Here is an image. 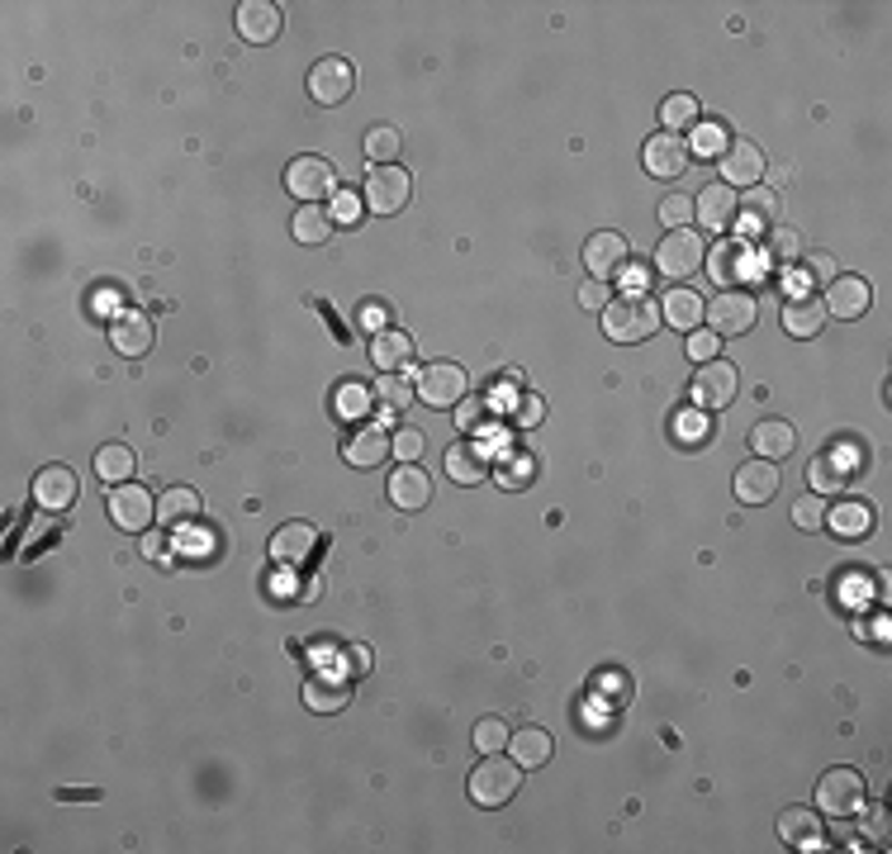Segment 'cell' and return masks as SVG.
<instances>
[{
  "mask_svg": "<svg viewBox=\"0 0 892 854\" xmlns=\"http://www.w3.org/2000/svg\"><path fill=\"white\" fill-rule=\"evenodd\" d=\"M660 324H665V318H660V305L646 295H622L603 309V332H608L613 342H646Z\"/></svg>",
  "mask_w": 892,
  "mask_h": 854,
  "instance_id": "obj_1",
  "label": "cell"
},
{
  "mask_svg": "<svg viewBox=\"0 0 892 854\" xmlns=\"http://www.w3.org/2000/svg\"><path fill=\"white\" fill-rule=\"evenodd\" d=\"M864 803H869V783L860 769H850V764H835V769H826L822 783H816V807L826 816H835V822L860 816Z\"/></svg>",
  "mask_w": 892,
  "mask_h": 854,
  "instance_id": "obj_2",
  "label": "cell"
},
{
  "mask_svg": "<svg viewBox=\"0 0 892 854\" xmlns=\"http://www.w3.org/2000/svg\"><path fill=\"white\" fill-rule=\"evenodd\" d=\"M517 783H523V764H517L513 755L504 759V755H485V764L470 774V797L479 807H508L513 803V793H517Z\"/></svg>",
  "mask_w": 892,
  "mask_h": 854,
  "instance_id": "obj_3",
  "label": "cell"
},
{
  "mask_svg": "<svg viewBox=\"0 0 892 854\" xmlns=\"http://www.w3.org/2000/svg\"><path fill=\"white\" fill-rule=\"evenodd\" d=\"M703 261H707V247L693 228H670V238H660V247H655V266H660V276H670V280L698 276Z\"/></svg>",
  "mask_w": 892,
  "mask_h": 854,
  "instance_id": "obj_4",
  "label": "cell"
},
{
  "mask_svg": "<svg viewBox=\"0 0 892 854\" xmlns=\"http://www.w3.org/2000/svg\"><path fill=\"white\" fill-rule=\"evenodd\" d=\"M408 195H414V181H408L404 167H370L366 171V190H361V205L370 214H399L408 205Z\"/></svg>",
  "mask_w": 892,
  "mask_h": 854,
  "instance_id": "obj_5",
  "label": "cell"
},
{
  "mask_svg": "<svg viewBox=\"0 0 892 854\" xmlns=\"http://www.w3.org/2000/svg\"><path fill=\"white\" fill-rule=\"evenodd\" d=\"M333 186H337V171H333V162H324V157H295V162L285 167V190L305 205L328 200Z\"/></svg>",
  "mask_w": 892,
  "mask_h": 854,
  "instance_id": "obj_6",
  "label": "cell"
},
{
  "mask_svg": "<svg viewBox=\"0 0 892 854\" xmlns=\"http://www.w3.org/2000/svg\"><path fill=\"white\" fill-rule=\"evenodd\" d=\"M414 395H418L427 408H456L460 399H466V370H460L456 361L427 366L423 376H418V385H414Z\"/></svg>",
  "mask_w": 892,
  "mask_h": 854,
  "instance_id": "obj_7",
  "label": "cell"
},
{
  "mask_svg": "<svg viewBox=\"0 0 892 854\" xmlns=\"http://www.w3.org/2000/svg\"><path fill=\"white\" fill-rule=\"evenodd\" d=\"M741 389V370L722 361V356H712V361L698 366V376H693V399H698L703 408H726L731 399H736Z\"/></svg>",
  "mask_w": 892,
  "mask_h": 854,
  "instance_id": "obj_8",
  "label": "cell"
},
{
  "mask_svg": "<svg viewBox=\"0 0 892 854\" xmlns=\"http://www.w3.org/2000/svg\"><path fill=\"white\" fill-rule=\"evenodd\" d=\"M755 299H751V290H722L717 299H712V309H707V324H712V332L717 337H741V332H751L755 328Z\"/></svg>",
  "mask_w": 892,
  "mask_h": 854,
  "instance_id": "obj_9",
  "label": "cell"
},
{
  "mask_svg": "<svg viewBox=\"0 0 892 854\" xmlns=\"http://www.w3.org/2000/svg\"><path fill=\"white\" fill-rule=\"evenodd\" d=\"M736 228H741V238H770L779 228V195L764 186H751L736 205Z\"/></svg>",
  "mask_w": 892,
  "mask_h": 854,
  "instance_id": "obj_10",
  "label": "cell"
},
{
  "mask_svg": "<svg viewBox=\"0 0 892 854\" xmlns=\"http://www.w3.org/2000/svg\"><path fill=\"white\" fill-rule=\"evenodd\" d=\"M110 518H115L119 532H148V523L157 518V498L142 489V485H115Z\"/></svg>",
  "mask_w": 892,
  "mask_h": 854,
  "instance_id": "obj_11",
  "label": "cell"
},
{
  "mask_svg": "<svg viewBox=\"0 0 892 854\" xmlns=\"http://www.w3.org/2000/svg\"><path fill=\"white\" fill-rule=\"evenodd\" d=\"M351 86H356V71L347 58H318L309 71V96L318 105H343L351 96Z\"/></svg>",
  "mask_w": 892,
  "mask_h": 854,
  "instance_id": "obj_12",
  "label": "cell"
},
{
  "mask_svg": "<svg viewBox=\"0 0 892 854\" xmlns=\"http://www.w3.org/2000/svg\"><path fill=\"white\" fill-rule=\"evenodd\" d=\"M641 162H646V171L660 176V181H674V176L688 171V142L680 133H655V138H646V148H641Z\"/></svg>",
  "mask_w": 892,
  "mask_h": 854,
  "instance_id": "obj_13",
  "label": "cell"
},
{
  "mask_svg": "<svg viewBox=\"0 0 892 854\" xmlns=\"http://www.w3.org/2000/svg\"><path fill=\"white\" fill-rule=\"evenodd\" d=\"M717 162H722V186H745L751 190L764 176V152L755 148L751 138H731Z\"/></svg>",
  "mask_w": 892,
  "mask_h": 854,
  "instance_id": "obj_14",
  "label": "cell"
},
{
  "mask_svg": "<svg viewBox=\"0 0 892 854\" xmlns=\"http://www.w3.org/2000/svg\"><path fill=\"white\" fill-rule=\"evenodd\" d=\"M81 494V479L71 475V466H43L39 475H33V504L48 508V513H62L77 504Z\"/></svg>",
  "mask_w": 892,
  "mask_h": 854,
  "instance_id": "obj_15",
  "label": "cell"
},
{
  "mask_svg": "<svg viewBox=\"0 0 892 854\" xmlns=\"http://www.w3.org/2000/svg\"><path fill=\"white\" fill-rule=\"evenodd\" d=\"M343 456H347V466H356V470H376V466H385L389 456H395V441H389V433L385 427H356V433L343 441Z\"/></svg>",
  "mask_w": 892,
  "mask_h": 854,
  "instance_id": "obj_16",
  "label": "cell"
},
{
  "mask_svg": "<svg viewBox=\"0 0 892 854\" xmlns=\"http://www.w3.org/2000/svg\"><path fill=\"white\" fill-rule=\"evenodd\" d=\"M489 470H494V466H489L485 441L460 437V441H452V447H446V475H452L456 485H485Z\"/></svg>",
  "mask_w": 892,
  "mask_h": 854,
  "instance_id": "obj_17",
  "label": "cell"
},
{
  "mask_svg": "<svg viewBox=\"0 0 892 854\" xmlns=\"http://www.w3.org/2000/svg\"><path fill=\"white\" fill-rule=\"evenodd\" d=\"M584 266L594 280H613L622 266H627V238L613 234V228H603V234H594L584 242Z\"/></svg>",
  "mask_w": 892,
  "mask_h": 854,
  "instance_id": "obj_18",
  "label": "cell"
},
{
  "mask_svg": "<svg viewBox=\"0 0 892 854\" xmlns=\"http://www.w3.org/2000/svg\"><path fill=\"white\" fill-rule=\"evenodd\" d=\"M736 205H741V195L717 181V186L693 195V219H698L703 228H712V234H722V228L736 224Z\"/></svg>",
  "mask_w": 892,
  "mask_h": 854,
  "instance_id": "obj_19",
  "label": "cell"
},
{
  "mask_svg": "<svg viewBox=\"0 0 892 854\" xmlns=\"http://www.w3.org/2000/svg\"><path fill=\"white\" fill-rule=\"evenodd\" d=\"M774 494H779V466H774V460L755 456V460H745V466L736 470V498H741V504L760 508V504H770Z\"/></svg>",
  "mask_w": 892,
  "mask_h": 854,
  "instance_id": "obj_20",
  "label": "cell"
},
{
  "mask_svg": "<svg viewBox=\"0 0 892 854\" xmlns=\"http://www.w3.org/2000/svg\"><path fill=\"white\" fill-rule=\"evenodd\" d=\"M110 342L119 356H142L152 351V318L138 314V309H119L110 318Z\"/></svg>",
  "mask_w": 892,
  "mask_h": 854,
  "instance_id": "obj_21",
  "label": "cell"
},
{
  "mask_svg": "<svg viewBox=\"0 0 892 854\" xmlns=\"http://www.w3.org/2000/svg\"><path fill=\"white\" fill-rule=\"evenodd\" d=\"M869 299H873V290H869L864 276H835V280L826 285V299H822V305H826L835 318H864V314H869Z\"/></svg>",
  "mask_w": 892,
  "mask_h": 854,
  "instance_id": "obj_22",
  "label": "cell"
},
{
  "mask_svg": "<svg viewBox=\"0 0 892 854\" xmlns=\"http://www.w3.org/2000/svg\"><path fill=\"white\" fill-rule=\"evenodd\" d=\"M751 271H755V257H751V242L745 238H726L712 247V280L741 285V280H751Z\"/></svg>",
  "mask_w": 892,
  "mask_h": 854,
  "instance_id": "obj_23",
  "label": "cell"
},
{
  "mask_svg": "<svg viewBox=\"0 0 892 854\" xmlns=\"http://www.w3.org/2000/svg\"><path fill=\"white\" fill-rule=\"evenodd\" d=\"M238 33L247 43H271L280 33V6H271V0H242L238 6Z\"/></svg>",
  "mask_w": 892,
  "mask_h": 854,
  "instance_id": "obj_24",
  "label": "cell"
},
{
  "mask_svg": "<svg viewBox=\"0 0 892 854\" xmlns=\"http://www.w3.org/2000/svg\"><path fill=\"white\" fill-rule=\"evenodd\" d=\"M826 527L835 532V537H845V542H860V537L873 532V508L864 504V498H841V504L826 508Z\"/></svg>",
  "mask_w": 892,
  "mask_h": 854,
  "instance_id": "obj_25",
  "label": "cell"
},
{
  "mask_svg": "<svg viewBox=\"0 0 892 854\" xmlns=\"http://www.w3.org/2000/svg\"><path fill=\"white\" fill-rule=\"evenodd\" d=\"M779 835H783V845H793V850H822V812L789 807L779 816Z\"/></svg>",
  "mask_w": 892,
  "mask_h": 854,
  "instance_id": "obj_26",
  "label": "cell"
},
{
  "mask_svg": "<svg viewBox=\"0 0 892 854\" xmlns=\"http://www.w3.org/2000/svg\"><path fill=\"white\" fill-rule=\"evenodd\" d=\"M389 498H395L404 513H418V508L433 504V479H427V470H418V466H399L389 475Z\"/></svg>",
  "mask_w": 892,
  "mask_h": 854,
  "instance_id": "obj_27",
  "label": "cell"
},
{
  "mask_svg": "<svg viewBox=\"0 0 892 854\" xmlns=\"http://www.w3.org/2000/svg\"><path fill=\"white\" fill-rule=\"evenodd\" d=\"M703 314H707L703 295L688 290V285H674V290L665 295V305H660V318H665L670 328H680V332H693V328H698Z\"/></svg>",
  "mask_w": 892,
  "mask_h": 854,
  "instance_id": "obj_28",
  "label": "cell"
},
{
  "mask_svg": "<svg viewBox=\"0 0 892 854\" xmlns=\"http://www.w3.org/2000/svg\"><path fill=\"white\" fill-rule=\"evenodd\" d=\"M826 324V305L812 295H789V305H783V332L789 337H816Z\"/></svg>",
  "mask_w": 892,
  "mask_h": 854,
  "instance_id": "obj_29",
  "label": "cell"
},
{
  "mask_svg": "<svg viewBox=\"0 0 892 854\" xmlns=\"http://www.w3.org/2000/svg\"><path fill=\"white\" fill-rule=\"evenodd\" d=\"M318 550V532L309 523H285L276 537H271V556L280 565H295V560H309Z\"/></svg>",
  "mask_w": 892,
  "mask_h": 854,
  "instance_id": "obj_30",
  "label": "cell"
},
{
  "mask_svg": "<svg viewBox=\"0 0 892 854\" xmlns=\"http://www.w3.org/2000/svg\"><path fill=\"white\" fill-rule=\"evenodd\" d=\"M370 361H376L380 370H408V361H414V337H408L404 328H385L370 337Z\"/></svg>",
  "mask_w": 892,
  "mask_h": 854,
  "instance_id": "obj_31",
  "label": "cell"
},
{
  "mask_svg": "<svg viewBox=\"0 0 892 854\" xmlns=\"http://www.w3.org/2000/svg\"><path fill=\"white\" fill-rule=\"evenodd\" d=\"M551 751H556V745H551V732H542V726H523V732L508 736V755L523 764V769H542Z\"/></svg>",
  "mask_w": 892,
  "mask_h": 854,
  "instance_id": "obj_32",
  "label": "cell"
},
{
  "mask_svg": "<svg viewBox=\"0 0 892 854\" xmlns=\"http://www.w3.org/2000/svg\"><path fill=\"white\" fill-rule=\"evenodd\" d=\"M751 447H755V456H764V460H779V456H789L793 447H797V433L783 418H764L755 433H751Z\"/></svg>",
  "mask_w": 892,
  "mask_h": 854,
  "instance_id": "obj_33",
  "label": "cell"
},
{
  "mask_svg": "<svg viewBox=\"0 0 892 854\" xmlns=\"http://www.w3.org/2000/svg\"><path fill=\"white\" fill-rule=\"evenodd\" d=\"M157 518H162L167 527H186V523H195V518H200V494L186 489V485L167 489L162 498H157Z\"/></svg>",
  "mask_w": 892,
  "mask_h": 854,
  "instance_id": "obj_34",
  "label": "cell"
},
{
  "mask_svg": "<svg viewBox=\"0 0 892 854\" xmlns=\"http://www.w3.org/2000/svg\"><path fill=\"white\" fill-rule=\"evenodd\" d=\"M366 162H376V167H395L399 162V152H404V133L395 129V123H376V129L366 133Z\"/></svg>",
  "mask_w": 892,
  "mask_h": 854,
  "instance_id": "obj_35",
  "label": "cell"
},
{
  "mask_svg": "<svg viewBox=\"0 0 892 854\" xmlns=\"http://www.w3.org/2000/svg\"><path fill=\"white\" fill-rule=\"evenodd\" d=\"M290 228H295V238L305 242V247H318V242L333 238V214H328L324 205H299Z\"/></svg>",
  "mask_w": 892,
  "mask_h": 854,
  "instance_id": "obj_36",
  "label": "cell"
},
{
  "mask_svg": "<svg viewBox=\"0 0 892 854\" xmlns=\"http://www.w3.org/2000/svg\"><path fill=\"white\" fill-rule=\"evenodd\" d=\"M489 475H494V485H504V489L517 494V489H527L532 479H537V456H527V451H508Z\"/></svg>",
  "mask_w": 892,
  "mask_h": 854,
  "instance_id": "obj_37",
  "label": "cell"
},
{
  "mask_svg": "<svg viewBox=\"0 0 892 854\" xmlns=\"http://www.w3.org/2000/svg\"><path fill=\"white\" fill-rule=\"evenodd\" d=\"M133 451L123 447V441H110V447H100L96 451V475L105 479V485H129V475H133Z\"/></svg>",
  "mask_w": 892,
  "mask_h": 854,
  "instance_id": "obj_38",
  "label": "cell"
},
{
  "mask_svg": "<svg viewBox=\"0 0 892 854\" xmlns=\"http://www.w3.org/2000/svg\"><path fill=\"white\" fill-rule=\"evenodd\" d=\"M845 479H850V470H845L835 456H826V451L807 466V485H812V494H822V498H826V494H841Z\"/></svg>",
  "mask_w": 892,
  "mask_h": 854,
  "instance_id": "obj_39",
  "label": "cell"
},
{
  "mask_svg": "<svg viewBox=\"0 0 892 854\" xmlns=\"http://www.w3.org/2000/svg\"><path fill=\"white\" fill-rule=\"evenodd\" d=\"M347 684H337V679H309V688H305V707L309 712H343L347 707Z\"/></svg>",
  "mask_w": 892,
  "mask_h": 854,
  "instance_id": "obj_40",
  "label": "cell"
},
{
  "mask_svg": "<svg viewBox=\"0 0 892 854\" xmlns=\"http://www.w3.org/2000/svg\"><path fill=\"white\" fill-rule=\"evenodd\" d=\"M660 123H665V133H680L688 123H698V100L693 96H670L660 105Z\"/></svg>",
  "mask_w": 892,
  "mask_h": 854,
  "instance_id": "obj_41",
  "label": "cell"
},
{
  "mask_svg": "<svg viewBox=\"0 0 892 854\" xmlns=\"http://www.w3.org/2000/svg\"><path fill=\"white\" fill-rule=\"evenodd\" d=\"M793 527L797 532H822L826 527V498L822 494H802L793 504Z\"/></svg>",
  "mask_w": 892,
  "mask_h": 854,
  "instance_id": "obj_42",
  "label": "cell"
},
{
  "mask_svg": "<svg viewBox=\"0 0 892 854\" xmlns=\"http://www.w3.org/2000/svg\"><path fill=\"white\" fill-rule=\"evenodd\" d=\"M376 399L389 408V414H399V408H408V399H414V389H408V380L399 370H385L380 385H376Z\"/></svg>",
  "mask_w": 892,
  "mask_h": 854,
  "instance_id": "obj_43",
  "label": "cell"
},
{
  "mask_svg": "<svg viewBox=\"0 0 892 854\" xmlns=\"http://www.w3.org/2000/svg\"><path fill=\"white\" fill-rule=\"evenodd\" d=\"M370 399H376V389L347 380L343 389H337V414H343V418H361V414H370Z\"/></svg>",
  "mask_w": 892,
  "mask_h": 854,
  "instance_id": "obj_44",
  "label": "cell"
},
{
  "mask_svg": "<svg viewBox=\"0 0 892 854\" xmlns=\"http://www.w3.org/2000/svg\"><path fill=\"white\" fill-rule=\"evenodd\" d=\"M389 441H395V456H399V466H418V456H423V447H427V437L418 433L414 423H408V427H399V433L389 437Z\"/></svg>",
  "mask_w": 892,
  "mask_h": 854,
  "instance_id": "obj_45",
  "label": "cell"
},
{
  "mask_svg": "<svg viewBox=\"0 0 892 854\" xmlns=\"http://www.w3.org/2000/svg\"><path fill=\"white\" fill-rule=\"evenodd\" d=\"M508 726L504 722H498V717H485V722H479L475 726V745H479V755H494V751H504V745H508Z\"/></svg>",
  "mask_w": 892,
  "mask_h": 854,
  "instance_id": "obj_46",
  "label": "cell"
},
{
  "mask_svg": "<svg viewBox=\"0 0 892 854\" xmlns=\"http://www.w3.org/2000/svg\"><path fill=\"white\" fill-rule=\"evenodd\" d=\"M688 219H693L688 195H670V200H660V224L665 228H688Z\"/></svg>",
  "mask_w": 892,
  "mask_h": 854,
  "instance_id": "obj_47",
  "label": "cell"
},
{
  "mask_svg": "<svg viewBox=\"0 0 892 854\" xmlns=\"http://www.w3.org/2000/svg\"><path fill=\"white\" fill-rule=\"evenodd\" d=\"M356 324H361L370 337L389 328V305L385 299H361V309H356Z\"/></svg>",
  "mask_w": 892,
  "mask_h": 854,
  "instance_id": "obj_48",
  "label": "cell"
},
{
  "mask_svg": "<svg viewBox=\"0 0 892 854\" xmlns=\"http://www.w3.org/2000/svg\"><path fill=\"white\" fill-rule=\"evenodd\" d=\"M726 142H731L726 123H703L698 138H693V148H698L703 157H722V152H726Z\"/></svg>",
  "mask_w": 892,
  "mask_h": 854,
  "instance_id": "obj_49",
  "label": "cell"
},
{
  "mask_svg": "<svg viewBox=\"0 0 892 854\" xmlns=\"http://www.w3.org/2000/svg\"><path fill=\"white\" fill-rule=\"evenodd\" d=\"M722 351V337L717 332H712V328H693L688 332V356H693V361H712V356H717Z\"/></svg>",
  "mask_w": 892,
  "mask_h": 854,
  "instance_id": "obj_50",
  "label": "cell"
},
{
  "mask_svg": "<svg viewBox=\"0 0 892 854\" xmlns=\"http://www.w3.org/2000/svg\"><path fill=\"white\" fill-rule=\"evenodd\" d=\"M764 242H770V261H793L797 252H802V242H797V234H793V228H774V234L770 238H764Z\"/></svg>",
  "mask_w": 892,
  "mask_h": 854,
  "instance_id": "obj_51",
  "label": "cell"
},
{
  "mask_svg": "<svg viewBox=\"0 0 892 854\" xmlns=\"http://www.w3.org/2000/svg\"><path fill=\"white\" fill-rule=\"evenodd\" d=\"M608 305H613L608 280H584V285H579V309H588V314H603Z\"/></svg>",
  "mask_w": 892,
  "mask_h": 854,
  "instance_id": "obj_52",
  "label": "cell"
},
{
  "mask_svg": "<svg viewBox=\"0 0 892 854\" xmlns=\"http://www.w3.org/2000/svg\"><path fill=\"white\" fill-rule=\"evenodd\" d=\"M489 418V404L485 399H460L456 404V427L460 433H479V423Z\"/></svg>",
  "mask_w": 892,
  "mask_h": 854,
  "instance_id": "obj_53",
  "label": "cell"
},
{
  "mask_svg": "<svg viewBox=\"0 0 892 854\" xmlns=\"http://www.w3.org/2000/svg\"><path fill=\"white\" fill-rule=\"evenodd\" d=\"M546 418V404H542V395H523L513 404V427H537Z\"/></svg>",
  "mask_w": 892,
  "mask_h": 854,
  "instance_id": "obj_54",
  "label": "cell"
},
{
  "mask_svg": "<svg viewBox=\"0 0 892 854\" xmlns=\"http://www.w3.org/2000/svg\"><path fill=\"white\" fill-rule=\"evenodd\" d=\"M674 433H680L684 447H698V441L707 437V423H703V414H680L674 418Z\"/></svg>",
  "mask_w": 892,
  "mask_h": 854,
  "instance_id": "obj_55",
  "label": "cell"
},
{
  "mask_svg": "<svg viewBox=\"0 0 892 854\" xmlns=\"http://www.w3.org/2000/svg\"><path fill=\"white\" fill-rule=\"evenodd\" d=\"M361 195H356V190H337V209H333V219L337 224H356V219H361Z\"/></svg>",
  "mask_w": 892,
  "mask_h": 854,
  "instance_id": "obj_56",
  "label": "cell"
},
{
  "mask_svg": "<svg viewBox=\"0 0 892 854\" xmlns=\"http://www.w3.org/2000/svg\"><path fill=\"white\" fill-rule=\"evenodd\" d=\"M802 271H807V280L831 285V280H835V261H831L826 252H812V257H802Z\"/></svg>",
  "mask_w": 892,
  "mask_h": 854,
  "instance_id": "obj_57",
  "label": "cell"
},
{
  "mask_svg": "<svg viewBox=\"0 0 892 854\" xmlns=\"http://www.w3.org/2000/svg\"><path fill=\"white\" fill-rule=\"evenodd\" d=\"M617 276L627 280V290H632V295H646V285H651V271H646V266H641V261H636V266H622Z\"/></svg>",
  "mask_w": 892,
  "mask_h": 854,
  "instance_id": "obj_58",
  "label": "cell"
},
{
  "mask_svg": "<svg viewBox=\"0 0 892 854\" xmlns=\"http://www.w3.org/2000/svg\"><path fill=\"white\" fill-rule=\"evenodd\" d=\"M869 807V803H864ZM869 841L873 845H888V812L883 807H869Z\"/></svg>",
  "mask_w": 892,
  "mask_h": 854,
  "instance_id": "obj_59",
  "label": "cell"
},
{
  "mask_svg": "<svg viewBox=\"0 0 892 854\" xmlns=\"http://www.w3.org/2000/svg\"><path fill=\"white\" fill-rule=\"evenodd\" d=\"M119 299H123V290H119V285H110V290H96V295H91V305H96V309H105V305L115 309Z\"/></svg>",
  "mask_w": 892,
  "mask_h": 854,
  "instance_id": "obj_60",
  "label": "cell"
},
{
  "mask_svg": "<svg viewBox=\"0 0 892 854\" xmlns=\"http://www.w3.org/2000/svg\"><path fill=\"white\" fill-rule=\"evenodd\" d=\"M142 550H148V556H162V537H157V532H142Z\"/></svg>",
  "mask_w": 892,
  "mask_h": 854,
  "instance_id": "obj_61",
  "label": "cell"
}]
</instances>
